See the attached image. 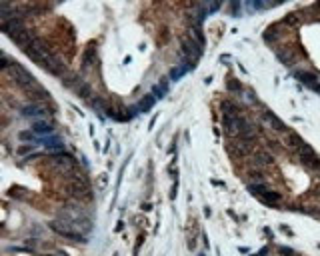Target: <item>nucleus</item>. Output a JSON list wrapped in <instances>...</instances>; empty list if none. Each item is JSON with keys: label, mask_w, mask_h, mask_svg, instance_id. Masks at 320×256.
<instances>
[{"label": "nucleus", "mask_w": 320, "mask_h": 256, "mask_svg": "<svg viewBox=\"0 0 320 256\" xmlns=\"http://www.w3.org/2000/svg\"><path fill=\"white\" fill-rule=\"evenodd\" d=\"M74 92L78 94L80 98H90V96H92V88H90V84H88L86 80H82V82L74 88Z\"/></svg>", "instance_id": "obj_23"}, {"label": "nucleus", "mask_w": 320, "mask_h": 256, "mask_svg": "<svg viewBox=\"0 0 320 256\" xmlns=\"http://www.w3.org/2000/svg\"><path fill=\"white\" fill-rule=\"evenodd\" d=\"M34 148H36L34 144H22V146H18V148H16V154H18V156H26L28 152H30V154H34Z\"/></svg>", "instance_id": "obj_26"}, {"label": "nucleus", "mask_w": 320, "mask_h": 256, "mask_svg": "<svg viewBox=\"0 0 320 256\" xmlns=\"http://www.w3.org/2000/svg\"><path fill=\"white\" fill-rule=\"evenodd\" d=\"M304 144H306V142H304L302 136H298L296 132H290V130H288V134H286V146H288L290 150L296 152V150H300Z\"/></svg>", "instance_id": "obj_14"}, {"label": "nucleus", "mask_w": 320, "mask_h": 256, "mask_svg": "<svg viewBox=\"0 0 320 256\" xmlns=\"http://www.w3.org/2000/svg\"><path fill=\"white\" fill-rule=\"evenodd\" d=\"M248 176H250V182H264V172L260 168H250Z\"/></svg>", "instance_id": "obj_24"}, {"label": "nucleus", "mask_w": 320, "mask_h": 256, "mask_svg": "<svg viewBox=\"0 0 320 256\" xmlns=\"http://www.w3.org/2000/svg\"><path fill=\"white\" fill-rule=\"evenodd\" d=\"M296 158H298V162H300L306 170H310V172L320 170V156L312 150L310 144H304L300 150H296Z\"/></svg>", "instance_id": "obj_2"}, {"label": "nucleus", "mask_w": 320, "mask_h": 256, "mask_svg": "<svg viewBox=\"0 0 320 256\" xmlns=\"http://www.w3.org/2000/svg\"><path fill=\"white\" fill-rule=\"evenodd\" d=\"M166 92H168V82H166V80H162V82L156 84V88H154V98H164V96H166Z\"/></svg>", "instance_id": "obj_25"}, {"label": "nucleus", "mask_w": 320, "mask_h": 256, "mask_svg": "<svg viewBox=\"0 0 320 256\" xmlns=\"http://www.w3.org/2000/svg\"><path fill=\"white\" fill-rule=\"evenodd\" d=\"M248 190L254 194V196H258V198H262L270 188H268V184L266 182H248Z\"/></svg>", "instance_id": "obj_20"}, {"label": "nucleus", "mask_w": 320, "mask_h": 256, "mask_svg": "<svg viewBox=\"0 0 320 256\" xmlns=\"http://www.w3.org/2000/svg\"><path fill=\"white\" fill-rule=\"evenodd\" d=\"M298 22H300L298 14H288V16L282 20V24H286V26H298Z\"/></svg>", "instance_id": "obj_28"}, {"label": "nucleus", "mask_w": 320, "mask_h": 256, "mask_svg": "<svg viewBox=\"0 0 320 256\" xmlns=\"http://www.w3.org/2000/svg\"><path fill=\"white\" fill-rule=\"evenodd\" d=\"M220 108H222V116H238L240 114V104L230 98H224L220 102Z\"/></svg>", "instance_id": "obj_13"}, {"label": "nucleus", "mask_w": 320, "mask_h": 256, "mask_svg": "<svg viewBox=\"0 0 320 256\" xmlns=\"http://www.w3.org/2000/svg\"><path fill=\"white\" fill-rule=\"evenodd\" d=\"M274 162V154L266 152V150H254L252 152V164L256 168H262V166H268Z\"/></svg>", "instance_id": "obj_11"}, {"label": "nucleus", "mask_w": 320, "mask_h": 256, "mask_svg": "<svg viewBox=\"0 0 320 256\" xmlns=\"http://www.w3.org/2000/svg\"><path fill=\"white\" fill-rule=\"evenodd\" d=\"M38 256H68L66 252H58V254H38Z\"/></svg>", "instance_id": "obj_30"}, {"label": "nucleus", "mask_w": 320, "mask_h": 256, "mask_svg": "<svg viewBox=\"0 0 320 256\" xmlns=\"http://www.w3.org/2000/svg\"><path fill=\"white\" fill-rule=\"evenodd\" d=\"M318 194H320V190H318Z\"/></svg>", "instance_id": "obj_32"}, {"label": "nucleus", "mask_w": 320, "mask_h": 256, "mask_svg": "<svg viewBox=\"0 0 320 256\" xmlns=\"http://www.w3.org/2000/svg\"><path fill=\"white\" fill-rule=\"evenodd\" d=\"M314 90H316V92H320V84H318V86H316V88H314Z\"/></svg>", "instance_id": "obj_31"}, {"label": "nucleus", "mask_w": 320, "mask_h": 256, "mask_svg": "<svg viewBox=\"0 0 320 256\" xmlns=\"http://www.w3.org/2000/svg\"><path fill=\"white\" fill-rule=\"evenodd\" d=\"M276 56L280 58V62L286 64V66H292L296 62V54L292 52V48H276Z\"/></svg>", "instance_id": "obj_17"}, {"label": "nucleus", "mask_w": 320, "mask_h": 256, "mask_svg": "<svg viewBox=\"0 0 320 256\" xmlns=\"http://www.w3.org/2000/svg\"><path fill=\"white\" fill-rule=\"evenodd\" d=\"M182 54H184V60L196 62L198 56L202 54V46L194 38H186V40H182Z\"/></svg>", "instance_id": "obj_7"}, {"label": "nucleus", "mask_w": 320, "mask_h": 256, "mask_svg": "<svg viewBox=\"0 0 320 256\" xmlns=\"http://www.w3.org/2000/svg\"><path fill=\"white\" fill-rule=\"evenodd\" d=\"M96 60H98L96 48H94V46H88V48L82 52V70H84V72L90 70V68L96 64Z\"/></svg>", "instance_id": "obj_12"}, {"label": "nucleus", "mask_w": 320, "mask_h": 256, "mask_svg": "<svg viewBox=\"0 0 320 256\" xmlns=\"http://www.w3.org/2000/svg\"><path fill=\"white\" fill-rule=\"evenodd\" d=\"M42 68L46 70V72H50L52 76H58V78H64V74L68 72V68H66V64L60 60V58H56L54 54L42 64Z\"/></svg>", "instance_id": "obj_5"}, {"label": "nucleus", "mask_w": 320, "mask_h": 256, "mask_svg": "<svg viewBox=\"0 0 320 256\" xmlns=\"http://www.w3.org/2000/svg\"><path fill=\"white\" fill-rule=\"evenodd\" d=\"M154 102H156L154 94H146V96L136 104V110H138V112H148V110L154 106Z\"/></svg>", "instance_id": "obj_21"}, {"label": "nucleus", "mask_w": 320, "mask_h": 256, "mask_svg": "<svg viewBox=\"0 0 320 256\" xmlns=\"http://www.w3.org/2000/svg\"><path fill=\"white\" fill-rule=\"evenodd\" d=\"M260 200H262L264 204H268V206H278L280 202H282V194H280L278 190H272V188H270Z\"/></svg>", "instance_id": "obj_19"}, {"label": "nucleus", "mask_w": 320, "mask_h": 256, "mask_svg": "<svg viewBox=\"0 0 320 256\" xmlns=\"http://www.w3.org/2000/svg\"><path fill=\"white\" fill-rule=\"evenodd\" d=\"M20 114H22L24 118H32V122H34V120L46 118L50 112H48V108H46L44 104H40V102H28V104H24V106L20 108Z\"/></svg>", "instance_id": "obj_4"}, {"label": "nucleus", "mask_w": 320, "mask_h": 256, "mask_svg": "<svg viewBox=\"0 0 320 256\" xmlns=\"http://www.w3.org/2000/svg\"><path fill=\"white\" fill-rule=\"evenodd\" d=\"M194 66H196V62H188V60H184V64L172 68V72H170V80H178V78H182V76H184L188 70H192Z\"/></svg>", "instance_id": "obj_16"}, {"label": "nucleus", "mask_w": 320, "mask_h": 256, "mask_svg": "<svg viewBox=\"0 0 320 256\" xmlns=\"http://www.w3.org/2000/svg\"><path fill=\"white\" fill-rule=\"evenodd\" d=\"M82 82V76L80 74H68V76H64L62 78V86H66V88H76V86Z\"/></svg>", "instance_id": "obj_22"}, {"label": "nucleus", "mask_w": 320, "mask_h": 256, "mask_svg": "<svg viewBox=\"0 0 320 256\" xmlns=\"http://www.w3.org/2000/svg\"><path fill=\"white\" fill-rule=\"evenodd\" d=\"M246 126H248V120L242 114H238V116H222V130L228 138H236Z\"/></svg>", "instance_id": "obj_3"}, {"label": "nucleus", "mask_w": 320, "mask_h": 256, "mask_svg": "<svg viewBox=\"0 0 320 256\" xmlns=\"http://www.w3.org/2000/svg\"><path fill=\"white\" fill-rule=\"evenodd\" d=\"M264 120H266L270 126L274 128L276 132H286V130H288V128H286V124L280 120L274 112H270V110H264Z\"/></svg>", "instance_id": "obj_15"}, {"label": "nucleus", "mask_w": 320, "mask_h": 256, "mask_svg": "<svg viewBox=\"0 0 320 256\" xmlns=\"http://www.w3.org/2000/svg\"><path fill=\"white\" fill-rule=\"evenodd\" d=\"M54 122H50V120H46V118H42V120H34L32 122V132L34 134H38L40 138H46V136H52L54 134Z\"/></svg>", "instance_id": "obj_10"}, {"label": "nucleus", "mask_w": 320, "mask_h": 256, "mask_svg": "<svg viewBox=\"0 0 320 256\" xmlns=\"http://www.w3.org/2000/svg\"><path fill=\"white\" fill-rule=\"evenodd\" d=\"M294 76L298 78L300 84L308 86V88H312V90L320 84V74L314 72V70H294Z\"/></svg>", "instance_id": "obj_8"}, {"label": "nucleus", "mask_w": 320, "mask_h": 256, "mask_svg": "<svg viewBox=\"0 0 320 256\" xmlns=\"http://www.w3.org/2000/svg\"><path fill=\"white\" fill-rule=\"evenodd\" d=\"M18 140H22L26 144H34V146L42 144V138H40L38 134H34L32 130H20L18 132Z\"/></svg>", "instance_id": "obj_18"}, {"label": "nucleus", "mask_w": 320, "mask_h": 256, "mask_svg": "<svg viewBox=\"0 0 320 256\" xmlns=\"http://www.w3.org/2000/svg\"><path fill=\"white\" fill-rule=\"evenodd\" d=\"M226 90H228V92H232V94H240V92H242V84H240V80H228Z\"/></svg>", "instance_id": "obj_27"}, {"label": "nucleus", "mask_w": 320, "mask_h": 256, "mask_svg": "<svg viewBox=\"0 0 320 256\" xmlns=\"http://www.w3.org/2000/svg\"><path fill=\"white\" fill-rule=\"evenodd\" d=\"M24 94L30 98V102H40V104L42 102H50V92L46 88H42L38 82H32L24 90Z\"/></svg>", "instance_id": "obj_6"}, {"label": "nucleus", "mask_w": 320, "mask_h": 256, "mask_svg": "<svg viewBox=\"0 0 320 256\" xmlns=\"http://www.w3.org/2000/svg\"><path fill=\"white\" fill-rule=\"evenodd\" d=\"M280 254H286V256H290V254H294V252H292V250H290V248H286V246H282V248H280Z\"/></svg>", "instance_id": "obj_29"}, {"label": "nucleus", "mask_w": 320, "mask_h": 256, "mask_svg": "<svg viewBox=\"0 0 320 256\" xmlns=\"http://www.w3.org/2000/svg\"><path fill=\"white\" fill-rule=\"evenodd\" d=\"M48 226H50V230H54L58 236H64V238L74 240V242H86V234L78 232V230H76L72 224H68V222L52 220V222H48Z\"/></svg>", "instance_id": "obj_1"}, {"label": "nucleus", "mask_w": 320, "mask_h": 256, "mask_svg": "<svg viewBox=\"0 0 320 256\" xmlns=\"http://www.w3.org/2000/svg\"><path fill=\"white\" fill-rule=\"evenodd\" d=\"M42 146L46 148V152H48V154H58V152H64V142H62V138H60V136H56V134L42 138Z\"/></svg>", "instance_id": "obj_9"}]
</instances>
